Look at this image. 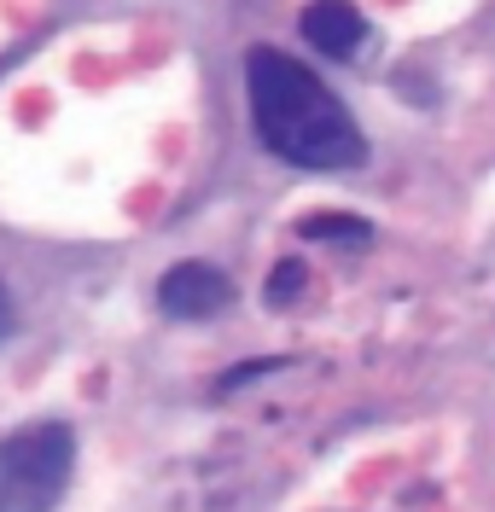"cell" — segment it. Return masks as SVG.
I'll use <instances>...</instances> for the list:
<instances>
[{"mask_svg":"<svg viewBox=\"0 0 495 512\" xmlns=\"http://www.w3.org/2000/svg\"><path fill=\"white\" fill-rule=\"evenodd\" d=\"M76 472V431L59 419L0 437V512H53Z\"/></svg>","mask_w":495,"mask_h":512,"instance_id":"7a4b0ae2","label":"cell"},{"mask_svg":"<svg viewBox=\"0 0 495 512\" xmlns=\"http://www.w3.org/2000/svg\"><path fill=\"white\" fill-rule=\"evenodd\" d=\"M303 35H309L315 53L350 59V53L367 41V18H362L356 0H309V6H303Z\"/></svg>","mask_w":495,"mask_h":512,"instance_id":"277c9868","label":"cell"},{"mask_svg":"<svg viewBox=\"0 0 495 512\" xmlns=\"http://www.w3.org/2000/svg\"><path fill=\"white\" fill-rule=\"evenodd\" d=\"M274 367H280V361H245V367H233L228 379H222V390H239L245 379H263V373H274Z\"/></svg>","mask_w":495,"mask_h":512,"instance_id":"52a82bcc","label":"cell"},{"mask_svg":"<svg viewBox=\"0 0 495 512\" xmlns=\"http://www.w3.org/2000/svg\"><path fill=\"white\" fill-rule=\"evenodd\" d=\"M309 286V262H297V256H286L274 274H268V303H292L297 291Z\"/></svg>","mask_w":495,"mask_h":512,"instance_id":"8992f818","label":"cell"},{"mask_svg":"<svg viewBox=\"0 0 495 512\" xmlns=\"http://www.w3.org/2000/svg\"><path fill=\"white\" fill-rule=\"evenodd\" d=\"M12 326H18V309H12V291L0 286V338H12Z\"/></svg>","mask_w":495,"mask_h":512,"instance_id":"ba28073f","label":"cell"},{"mask_svg":"<svg viewBox=\"0 0 495 512\" xmlns=\"http://www.w3.org/2000/svg\"><path fill=\"white\" fill-rule=\"evenodd\" d=\"M233 303V280L216 262H175L158 280V309L169 320H216Z\"/></svg>","mask_w":495,"mask_h":512,"instance_id":"3957f363","label":"cell"},{"mask_svg":"<svg viewBox=\"0 0 495 512\" xmlns=\"http://www.w3.org/2000/svg\"><path fill=\"white\" fill-rule=\"evenodd\" d=\"M309 245H367L373 239V227L362 216H309V222L297 227Z\"/></svg>","mask_w":495,"mask_h":512,"instance_id":"5b68a950","label":"cell"},{"mask_svg":"<svg viewBox=\"0 0 495 512\" xmlns=\"http://www.w3.org/2000/svg\"><path fill=\"white\" fill-rule=\"evenodd\" d=\"M245 94H251V123L257 140L292 169H356L367 158L362 128L350 123L344 99L332 94L315 70H303L280 47H251L245 53Z\"/></svg>","mask_w":495,"mask_h":512,"instance_id":"6da1fadb","label":"cell"}]
</instances>
